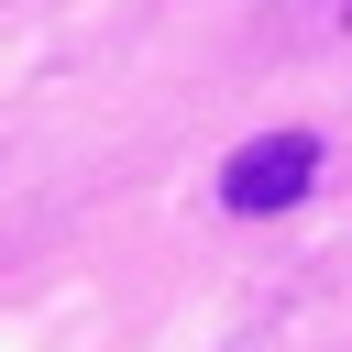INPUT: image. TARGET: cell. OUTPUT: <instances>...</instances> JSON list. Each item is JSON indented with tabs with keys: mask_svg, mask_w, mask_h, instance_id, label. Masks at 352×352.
Masks as SVG:
<instances>
[{
	"mask_svg": "<svg viewBox=\"0 0 352 352\" xmlns=\"http://www.w3.org/2000/svg\"><path fill=\"white\" fill-rule=\"evenodd\" d=\"M308 187H319V143H308V132H264V143H242V154L220 165V198L253 209V220H264V209H297Z\"/></svg>",
	"mask_w": 352,
	"mask_h": 352,
	"instance_id": "1",
	"label": "cell"
}]
</instances>
